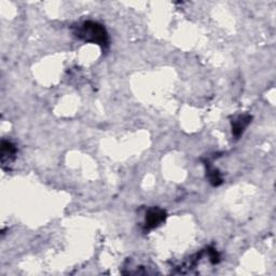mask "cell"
Returning <instances> with one entry per match:
<instances>
[{
	"label": "cell",
	"mask_w": 276,
	"mask_h": 276,
	"mask_svg": "<svg viewBox=\"0 0 276 276\" xmlns=\"http://www.w3.org/2000/svg\"><path fill=\"white\" fill-rule=\"evenodd\" d=\"M165 218H166V213L163 209L156 207L150 209L147 213V216H146L145 229L151 230L156 228V226H160L163 221H165Z\"/></svg>",
	"instance_id": "2"
},
{
	"label": "cell",
	"mask_w": 276,
	"mask_h": 276,
	"mask_svg": "<svg viewBox=\"0 0 276 276\" xmlns=\"http://www.w3.org/2000/svg\"><path fill=\"white\" fill-rule=\"evenodd\" d=\"M75 35L81 40L85 42H91L99 45L102 49H106L109 46V36L105 29V27L96 23V22L86 21L78 26L77 30L75 31Z\"/></svg>",
	"instance_id": "1"
},
{
	"label": "cell",
	"mask_w": 276,
	"mask_h": 276,
	"mask_svg": "<svg viewBox=\"0 0 276 276\" xmlns=\"http://www.w3.org/2000/svg\"><path fill=\"white\" fill-rule=\"evenodd\" d=\"M16 152H18V149H16L12 143L8 142V140H2L1 153H0V155H1V163L3 167L12 163L15 159Z\"/></svg>",
	"instance_id": "3"
},
{
	"label": "cell",
	"mask_w": 276,
	"mask_h": 276,
	"mask_svg": "<svg viewBox=\"0 0 276 276\" xmlns=\"http://www.w3.org/2000/svg\"><path fill=\"white\" fill-rule=\"evenodd\" d=\"M251 120V117L250 116H240L239 118L232 122V133H233L236 138H239L244 132V129L247 127Z\"/></svg>",
	"instance_id": "4"
},
{
	"label": "cell",
	"mask_w": 276,
	"mask_h": 276,
	"mask_svg": "<svg viewBox=\"0 0 276 276\" xmlns=\"http://www.w3.org/2000/svg\"><path fill=\"white\" fill-rule=\"evenodd\" d=\"M208 255H209L210 261H212L214 264L219 262L220 256H219V253L214 250V248H209V250H208Z\"/></svg>",
	"instance_id": "6"
},
{
	"label": "cell",
	"mask_w": 276,
	"mask_h": 276,
	"mask_svg": "<svg viewBox=\"0 0 276 276\" xmlns=\"http://www.w3.org/2000/svg\"><path fill=\"white\" fill-rule=\"evenodd\" d=\"M207 173H208L209 181L212 182L213 186H219L223 183V178H221L220 173L218 171H216L214 169H208Z\"/></svg>",
	"instance_id": "5"
}]
</instances>
